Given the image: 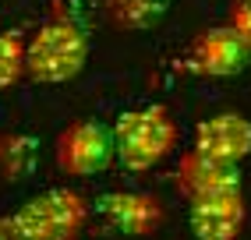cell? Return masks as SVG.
Segmentation results:
<instances>
[{
    "instance_id": "cell-8",
    "label": "cell",
    "mask_w": 251,
    "mask_h": 240,
    "mask_svg": "<svg viewBox=\"0 0 251 240\" xmlns=\"http://www.w3.org/2000/svg\"><path fill=\"white\" fill-rule=\"evenodd\" d=\"M195 152L223 163H241L251 156V120L241 113H216L195 127Z\"/></svg>"
},
{
    "instance_id": "cell-4",
    "label": "cell",
    "mask_w": 251,
    "mask_h": 240,
    "mask_svg": "<svg viewBox=\"0 0 251 240\" xmlns=\"http://www.w3.org/2000/svg\"><path fill=\"white\" fill-rule=\"evenodd\" d=\"M117 159L113 127L103 120H78L57 138V166L71 177H96Z\"/></svg>"
},
{
    "instance_id": "cell-2",
    "label": "cell",
    "mask_w": 251,
    "mask_h": 240,
    "mask_svg": "<svg viewBox=\"0 0 251 240\" xmlns=\"http://www.w3.org/2000/svg\"><path fill=\"white\" fill-rule=\"evenodd\" d=\"M117 163L131 173H145L177 148V124L166 106L127 110L113 120Z\"/></svg>"
},
{
    "instance_id": "cell-9",
    "label": "cell",
    "mask_w": 251,
    "mask_h": 240,
    "mask_svg": "<svg viewBox=\"0 0 251 240\" xmlns=\"http://www.w3.org/2000/svg\"><path fill=\"white\" fill-rule=\"evenodd\" d=\"M188 222L198 240H237L244 226V198L233 194H212L188 205Z\"/></svg>"
},
{
    "instance_id": "cell-10",
    "label": "cell",
    "mask_w": 251,
    "mask_h": 240,
    "mask_svg": "<svg viewBox=\"0 0 251 240\" xmlns=\"http://www.w3.org/2000/svg\"><path fill=\"white\" fill-rule=\"evenodd\" d=\"M166 7L170 0H110V18L124 28H149L166 14Z\"/></svg>"
},
{
    "instance_id": "cell-11",
    "label": "cell",
    "mask_w": 251,
    "mask_h": 240,
    "mask_svg": "<svg viewBox=\"0 0 251 240\" xmlns=\"http://www.w3.org/2000/svg\"><path fill=\"white\" fill-rule=\"evenodd\" d=\"M25 46L18 32H0V89H11L25 74Z\"/></svg>"
},
{
    "instance_id": "cell-13",
    "label": "cell",
    "mask_w": 251,
    "mask_h": 240,
    "mask_svg": "<svg viewBox=\"0 0 251 240\" xmlns=\"http://www.w3.org/2000/svg\"><path fill=\"white\" fill-rule=\"evenodd\" d=\"M0 240H11V237H7V230H4V222H0Z\"/></svg>"
},
{
    "instance_id": "cell-1",
    "label": "cell",
    "mask_w": 251,
    "mask_h": 240,
    "mask_svg": "<svg viewBox=\"0 0 251 240\" xmlns=\"http://www.w3.org/2000/svg\"><path fill=\"white\" fill-rule=\"evenodd\" d=\"M89 60V25L78 14L57 11L36 28L25 46V74L43 85H60L81 74Z\"/></svg>"
},
{
    "instance_id": "cell-7",
    "label": "cell",
    "mask_w": 251,
    "mask_h": 240,
    "mask_svg": "<svg viewBox=\"0 0 251 240\" xmlns=\"http://www.w3.org/2000/svg\"><path fill=\"white\" fill-rule=\"evenodd\" d=\"M177 187L188 201L212 198V194H233V191H241V169H237V163L209 159L191 148L177 163Z\"/></svg>"
},
{
    "instance_id": "cell-6",
    "label": "cell",
    "mask_w": 251,
    "mask_h": 240,
    "mask_svg": "<svg viewBox=\"0 0 251 240\" xmlns=\"http://www.w3.org/2000/svg\"><path fill=\"white\" fill-rule=\"evenodd\" d=\"M96 212L124 237H152L163 222V205L152 194L138 191H106L96 198Z\"/></svg>"
},
{
    "instance_id": "cell-12",
    "label": "cell",
    "mask_w": 251,
    "mask_h": 240,
    "mask_svg": "<svg viewBox=\"0 0 251 240\" xmlns=\"http://www.w3.org/2000/svg\"><path fill=\"white\" fill-rule=\"evenodd\" d=\"M230 28L251 46V0H237V7L230 14Z\"/></svg>"
},
{
    "instance_id": "cell-5",
    "label": "cell",
    "mask_w": 251,
    "mask_h": 240,
    "mask_svg": "<svg viewBox=\"0 0 251 240\" xmlns=\"http://www.w3.org/2000/svg\"><path fill=\"white\" fill-rule=\"evenodd\" d=\"M248 60H251V46L230 25H216V28L202 32L191 43V53H188L191 71L205 74V78H233L248 67Z\"/></svg>"
},
{
    "instance_id": "cell-3",
    "label": "cell",
    "mask_w": 251,
    "mask_h": 240,
    "mask_svg": "<svg viewBox=\"0 0 251 240\" xmlns=\"http://www.w3.org/2000/svg\"><path fill=\"white\" fill-rule=\"evenodd\" d=\"M85 219L89 205L81 201V194L53 187L28 198L11 219H4V230L11 240H75Z\"/></svg>"
}]
</instances>
